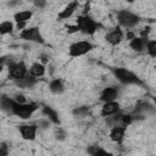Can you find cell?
<instances>
[{
  "instance_id": "6da1fadb",
  "label": "cell",
  "mask_w": 156,
  "mask_h": 156,
  "mask_svg": "<svg viewBox=\"0 0 156 156\" xmlns=\"http://www.w3.org/2000/svg\"><path fill=\"white\" fill-rule=\"evenodd\" d=\"M76 24L79 28V32H82L83 34H87V35H94L96 33V30L100 28V23L96 22L94 18H91L88 15L78 16Z\"/></svg>"
},
{
  "instance_id": "7a4b0ae2",
  "label": "cell",
  "mask_w": 156,
  "mask_h": 156,
  "mask_svg": "<svg viewBox=\"0 0 156 156\" xmlns=\"http://www.w3.org/2000/svg\"><path fill=\"white\" fill-rule=\"evenodd\" d=\"M37 108H38V105L35 102L18 104L15 100V105H13V108H12L11 115H15V116H17L21 119H28L37 111Z\"/></svg>"
},
{
  "instance_id": "3957f363",
  "label": "cell",
  "mask_w": 156,
  "mask_h": 156,
  "mask_svg": "<svg viewBox=\"0 0 156 156\" xmlns=\"http://www.w3.org/2000/svg\"><path fill=\"white\" fill-rule=\"evenodd\" d=\"M93 44L88 40H79L69 45L68 48V55L71 57H79L85 54H88L93 49Z\"/></svg>"
},
{
  "instance_id": "277c9868",
  "label": "cell",
  "mask_w": 156,
  "mask_h": 156,
  "mask_svg": "<svg viewBox=\"0 0 156 156\" xmlns=\"http://www.w3.org/2000/svg\"><path fill=\"white\" fill-rule=\"evenodd\" d=\"M113 74L123 84H141V80L139 79V77L136 74H134L133 72H130L129 69H126V68H122V67L121 68H115Z\"/></svg>"
},
{
  "instance_id": "5b68a950",
  "label": "cell",
  "mask_w": 156,
  "mask_h": 156,
  "mask_svg": "<svg viewBox=\"0 0 156 156\" xmlns=\"http://www.w3.org/2000/svg\"><path fill=\"white\" fill-rule=\"evenodd\" d=\"M117 21L121 27L132 28L139 22V16L128 10H121L117 12Z\"/></svg>"
},
{
  "instance_id": "8992f818",
  "label": "cell",
  "mask_w": 156,
  "mask_h": 156,
  "mask_svg": "<svg viewBox=\"0 0 156 156\" xmlns=\"http://www.w3.org/2000/svg\"><path fill=\"white\" fill-rule=\"evenodd\" d=\"M27 71H28V68L23 61L12 62L11 65H9V74L15 80H20V79L24 78L27 76Z\"/></svg>"
},
{
  "instance_id": "52a82bcc",
  "label": "cell",
  "mask_w": 156,
  "mask_h": 156,
  "mask_svg": "<svg viewBox=\"0 0 156 156\" xmlns=\"http://www.w3.org/2000/svg\"><path fill=\"white\" fill-rule=\"evenodd\" d=\"M20 37L24 40H28V41H34V43H40V44L44 43L43 35H41L38 27H29V28L23 29L20 33Z\"/></svg>"
},
{
  "instance_id": "ba28073f",
  "label": "cell",
  "mask_w": 156,
  "mask_h": 156,
  "mask_svg": "<svg viewBox=\"0 0 156 156\" xmlns=\"http://www.w3.org/2000/svg\"><path fill=\"white\" fill-rule=\"evenodd\" d=\"M18 132L22 136V139L32 141L37 138V132H38V127L35 124H21L18 127Z\"/></svg>"
},
{
  "instance_id": "9c48e42d",
  "label": "cell",
  "mask_w": 156,
  "mask_h": 156,
  "mask_svg": "<svg viewBox=\"0 0 156 156\" xmlns=\"http://www.w3.org/2000/svg\"><path fill=\"white\" fill-rule=\"evenodd\" d=\"M123 37H124V34H123V30L121 29V27H115L106 33L105 39L108 44L115 46V45H118L123 40Z\"/></svg>"
},
{
  "instance_id": "30bf717a",
  "label": "cell",
  "mask_w": 156,
  "mask_h": 156,
  "mask_svg": "<svg viewBox=\"0 0 156 156\" xmlns=\"http://www.w3.org/2000/svg\"><path fill=\"white\" fill-rule=\"evenodd\" d=\"M118 96V89L116 87H106L102 89V91L100 93V100L105 104V102H111L115 101Z\"/></svg>"
},
{
  "instance_id": "8fae6325",
  "label": "cell",
  "mask_w": 156,
  "mask_h": 156,
  "mask_svg": "<svg viewBox=\"0 0 156 156\" xmlns=\"http://www.w3.org/2000/svg\"><path fill=\"white\" fill-rule=\"evenodd\" d=\"M127 127L124 126H115L111 128L110 130V139L117 144H121L124 139V134H126Z\"/></svg>"
},
{
  "instance_id": "7c38bea8",
  "label": "cell",
  "mask_w": 156,
  "mask_h": 156,
  "mask_svg": "<svg viewBox=\"0 0 156 156\" xmlns=\"http://www.w3.org/2000/svg\"><path fill=\"white\" fill-rule=\"evenodd\" d=\"M119 111V104L116 101H111V102H105L101 107V116L104 117H110L113 116L116 113H118Z\"/></svg>"
},
{
  "instance_id": "4fadbf2b",
  "label": "cell",
  "mask_w": 156,
  "mask_h": 156,
  "mask_svg": "<svg viewBox=\"0 0 156 156\" xmlns=\"http://www.w3.org/2000/svg\"><path fill=\"white\" fill-rule=\"evenodd\" d=\"M78 6H79V2L78 1H71V2H68L65 6V9L58 13L57 18L58 20H68L69 17H72V15L74 13V11L77 10Z\"/></svg>"
},
{
  "instance_id": "5bb4252c",
  "label": "cell",
  "mask_w": 156,
  "mask_h": 156,
  "mask_svg": "<svg viewBox=\"0 0 156 156\" xmlns=\"http://www.w3.org/2000/svg\"><path fill=\"white\" fill-rule=\"evenodd\" d=\"M146 44H147V39L141 38V37H135L134 39L129 41V46L136 52H141L146 50Z\"/></svg>"
},
{
  "instance_id": "9a60e30c",
  "label": "cell",
  "mask_w": 156,
  "mask_h": 156,
  "mask_svg": "<svg viewBox=\"0 0 156 156\" xmlns=\"http://www.w3.org/2000/svg\"><path fill=\"white\" fill-rule=\"evenodd\" d=\"M44 74H45V65H43L41 62H34L29 67V76L34 78H39L43 77Z\"/></svg>"
},
{
  "instance_id": "2e32d148",
  "label": "cell",
  "mask_w": 156,
  "mask_h": 156,
  "mask_svg": "<svg viewBox=\"0 0 156 156\" xmlns=\"http://www.w3.org/2000/svg\"><path fill=\"white\" fill-rule=\"evenodd\" d=\"M33 16V12L29 10H22L18 11L13 15V20L16 21V23H27V21H29Z\"/></svg>"
},
{
  "instance_id": "e0dca14e",
  "label": "cell",
  "mask_w": 156,
  "mask_h": 156,
  "mask_svg": "<svg viewBox=\"0 0 156 156\" xmlns=\"http://www.w3.org/2000/svg\"><path fill=\"white\" fill-rule=\"evenodd\" d=\"M13 105H15V99H11L6 95H2L1 99H0V106H1V110L5 111V112H9L11 113L12 112V108H13Z\"/></svg>"
},
{
  "instance_id": "ac0fdd59",
  "label": "cell",
  "mask_w": 156,
  "mask_h": 156,
  "mask_svg": "<svg viewBox=\"0 0 156 156\" xmlns=\"http://www.w3.org/2000/svg\"><path fill=\"white\" fill-rule=\"evenodd\" d=\"M49 89L54 94H61L65 91V84L61 79H52L49 84Z\"/></svg>"
},
{
  "instance_id": "d6986e66",
  "label": "cell",
  "mask_w": 156,
  "mask_h": 156,
  "mask_svg": "<svg viewBox=\"0 0 156 156\" xmlns=\"http://www.w3.org/2000/svg\"><path fill=\"white\" fill-rule=\"evenodd\" d=\"M43 113L48 117V119L49 121H51L52 123H60V119H58V115H57V112L55 111V110H52L51 107H49V106H44L43 107Z\"/></svg>"
},
{
  "instance_id": "ffe728a7",
  "label": "cell",
  "mask_w": 156,
  "mask_h": 156,
  "mask_svg": "<svg viewBox=\"0 0 156 156\" xmlns=\"http://www.w3.org/2000/svg\"><path fill=\"white\" fill-rule=\"evenodd\" d=\"M16 82L22 88H30V87H33L37 83V78H34L32 76H26L24 78H22L20 80H16Z\"/></svg>"
},
{
  "instance_id": "44dd1931",
  "label": "cell",
  "mask_w": 156,
  "mask_h": 156,
  "mask_svg": "<svg viewBox=\"0 0 156 156\" xmlns=\"http://www.w3.org/2000/svg\"><path fill=\"white\" fill-rule=\"evenodd\" d=\"M15 29V26L11 21H4L0 23V33L1 35H5V34H10L12 33Z\"/></svg>"
},
{
  "instance_id": "7402d4cb",
  "label": "cell",
  "mask_w": 156,
  "mask_h": 156,
  "mask_svg": "<svg viewBox=\"0 0 156 156\" xmlns=\"http://www.w3.org/2000/svg\"><path fill=\"white\" fill-rule=\"evenodd\" d=\"M89 152L91 156H113L111 152H108L105 149L99 147V146H94V147L89 149Z\"/></svg>"
},
{
  "instance_id": "603a6c76",
  "label": "cell",
  "mask_w": 156,
  "mask_h": 156,
  "mask_svg": "<svg viewBox=\"0 0 156 156\" xmlns=\"http://www.w3.org/2000/svg\"><path fill=\"white\" fill-rule=\"evenodd\" d=\"M151 110H152V106L149 102H140L134 108V113H145V112H149Z\"/></svg>"
},
{
  "instance_id": "cb8c5ba5",
  "label": "cell",
  "mask_w": 156,
  "mask_h": 156,
  "mask_svg": "<svg viewBox=\"0 0 156 156\" xmlns=\"http://www.w3.org/2000/svg\"><path fill=\"white\" fill-rule=\"evenodd\" d=\"M146 52L151 57H156V39L147 40L146 44Z\"/></svg>"
},
{
  "instance_id": "d4e9b609",
  "label": "cell",
  "mask_w": 156,
  "mask_h": 156,
  "mask_svg": "<svg viewBox=\"0 0 156 156\" xmlns=\"http://www.w3.org/2000/svg\"><path fill=\"white\" fill-rule=\"evenodd\" d=\"M133 122V116L132 115H121V126L128 127Z\"/></svg>"
},
{
  "instance_id": "484cf974",
  "label": "cell",
  "mask_w": 156,
  "mask_h": 156,
  "mask_svg": "<svg viewBox=\"0 0 156 156\" xmlns=\"http://www.w3.org/2000/svg\"><path fill=\"white\" fill-rule=\"evenodd\" d=\"M87 113H88V107H84V106L73 110V115H74V116H78V117H83V116H85Z\"/></svg>"
},
{
  "instance_id": "4316f807",
  "label": "cell",
  "mask_w": 156,
  "mask_h": 156,
  "mask_svg": "<svg viewBox=\"0 0 156 156\" xmlns=\"http://www.w3.org/2000/svg\"><path fill=\"white\" fill-rule=\"evenodd\" d=\"M9 146L6 143H1L0 145V156H7L9 155Z\"/></svg>"
},
{
  "instance_id": "83f0119b",
  "label": "cell",
  "mask_w": 156,
  "mask_h": 156,
  "mask_svg": "<svg viewBox=\"0 0 156 156\" xmlns=\"http://www.w3.org/2000/svg\"><path fill=\"white\" fill-rule=\"evenodd\" d=\"M149 33H150V27L147 26V27H145V28H143V29L140 30V35H139V37L147 39V35H149Z\"/></svg>"
},
{
  "instance_id": "f1b7e54d",
  "label": "cell",
  "mask_w": 156,
  "mask_h": 156,
  "mask_svg": "<svg viewBox=\"0 0 156 156\" xmlns=\"http://www.w3.org/2000/svg\"><path fill=\"white\" fill-rule=\"evenodd\" d=\"M67 32H68V33H76V32H79V28L77 27V24H74V26H68V27H67Z\"/></svg>"
},
{
  "instance_id": "f546056e",
  "label": "cell",
  "mask_w": 156,
  "mask_h": 156,
  "mask_svg": "<svg viewBox=\"0 0 156 156\" xmlns=\"http://www.w3.org/2000/svg\"><path fill=\"white\" fill-rule=\"evenodd\" d=\"M16 102H18V104H26L27 101H26V98L23 96V95H17L16 96Z\"/></svg>"
},
{
  "instance_id": "4dcf8cb0",
  "label": "cell",
  "mask_w": 156,
  "mask_h": 156,
  "mask_svg": "<svg viewBox=\"0 0 156 156\" xmlns=\"http://www.w3.org/2000/svg\"><path fill=\"white\" fill-rule=\"evenodd\" d=\"M40 58H41V60H40V62H41L43 65H44V63H46V62L49 61V56H46V55H41V56H40Z\"/></svg>"
},
{
  "instance_id": "1f68e13d",
  "label": "cell",
  "mask_w": 156,
  "mask_h": 156,
  "mask_svg": "<svg viewBox=\"0 0 156 156\" xmlns=\"http://www.w3.org/2000/svg\"><path fill=\"white\" fill-rule=\"evenodd\" d=\"M34 4H35V6H38V7H43V6L45 5V2H44V1H35Z\"/></svg>"
},
{
  "instance_id": "d6a6232c",
  "label": "cell",
  "mask_w": 156,
  "mask_h": 156,
  "mask_svg": "<svg viewBox=\"0 0 156 156\" xmlns=\"http://www.w3.org/2000/svg\"><path fill=\"white\" fill-rule=\"evenodd\" d=\"M154 102H155V105H156V98H154Z\"/></svg>"
}]
</instances>
